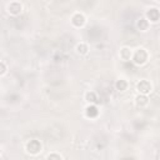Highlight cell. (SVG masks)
Returning <instances> with one entry per match:
<instances>
[{"label": "cell", "mask_w": 160, "mask_h": 160, "mask_svg": "<svg viewBox=\"0 0 160 160\" xmlns=\"http://www.w3.org/2000/svg\"><path fill=\"white\" fill-rule=\"evenodd\" d=\"M121 58L124 59V60H129L130 59V53L128 49H123L121 50Z\"/></svg>", "instance_id": "obj_7"}, {"label": "cell", "mask_w": 160, "mask_h": 160, "mask_svg": "<svg viewBox=\"0 0 160 160\" xmlns=\"http://www.w3.org/2000/svg\"><path fill=\"white\" fill-rule=\"evenodd\" d=\"M50 158H60V156H58V155H52V156H49V159Z\"/></svg>", "instance_id": "obj_14"}, {"label": "cell", "mask_w": 160, "mask_h": 160, "mask_svg": "<svg viewBox=\"0 0 160 160\" xmlns=\"http://www.w3.org/2000/svg\"><path fill=\"white\" fill-rule=\"evenodd\" d=\"M86 50H88V48H86V45H84V44H81V45L78 46V52H79V53H83V54H85Z\"/></svg>", "instance_id": "obj_12"}, {"label": "cell", "mask_w": 160, "mask_h": 160, "mask_svg": "<svg viewBox=\"0 0 160 160\" xmlns=\"http://www.w3.org/2000/svg\"><path fill=\"white\" fill-rule=\"evenodd\" d=\"M73 23H74L75 25H78V26H79V25H83V24H84V16H83V15H79V14L75 15V16L73 18Z\"/></svg>", "instance_id": "obj_5"}, {"label": "cell", "mask_w": 160, "mask_h": 160, "mask_svg": "<svg viewBox=\"0 0 160 160\" xmlns=\"http://www.w3.org/2000/svg\"><path fill=\"white\" fill-rule=\"evenodd\" d=\"M40 148H41V145H40V143L38 140H31V141L28 144V150L30 153H34V154L39 151Z\"/></svg>", "instance_id": "obj_1"}, {"label": "cell", "mask_w": 160, "mask_h": 160, "mask_svg": "<svg viewBox=\"0 0 160 160\" xmlns=\"http://www.w3.org/2000/svg\"><path fill=\"white\" fill-rule=\"evenodd\" d=\"M116 88H118V90H125L126 83L124 81V80H120V81L116 83Z\"/></svg>", "instance_id": "obj_8"}, {"label": "cell", "mask_w": 160, "mask_h": 160, "mask_svg": "<svg viewBox=\"0 0 160 160\" xmlns=\"http://www.w3.org/2000/svg\"><path fill=\"white\" fill-rule=\"evenodd\" d=\"M138 26L141 29V30H145L146 26H148V24H146V21H145V19H140V21L138 23Z\"/></svg>", "instance_id": "obj_11"}, {"label": "cell", "mask_w": 160, "mask_h": 160, "mask_svg": "<svg viewBox=\"0 0 160 160\" xmlns=\"http://www.w3.org/2000/svg\"><path fill=\"white\" fill-rule=\"evenodd\" d=\"M138 103H139V104H140V103H141V104H146V98H145V96H141V98L139 96V98H138Z\"/></svg>", "instance_id": "obj_13"}, {"label": "cell", "mask_w": 160, "mask_h": 160, "mask_svg": "<svg viewBox=\"0 0 160 160\" xmlns=\"http://www.w3.org/2000/svg\"><path fill=\"white\" fill-rule=\"evenodd\" d=\"M86 99H88L89 103H95V101H96V96H95L94 93H89V94L86 95Z\"/></svg>", "instance_id": "obj_9"}, {"label": "cell", "mask_w": 160, "mask_h": 160, "mask_svg": "<svg viewBox=\"0 0 160 160\" xmlns=\"http://www.w3.org/2000/svg\"><path fill=\"white\" fill-rule=\"evenodd\" d=\"M86 114H88V116H90V118L96 116L98 115V109L95 108V106H89V108L86 109Z\"/></svg>", "instance_id": "obj_6"}, {"label": "cell", "mask_w": 160, "mask_h": 160, "mask_svg": "<svg viewBox=\"0 0 160 160\" xmlns=\"http://www.w3.org/2000/svg\"><path fill=\"white\" fill-rule=\"evenodd\" d=\"M9 9H12V10H10L12 13H14V14H16V13L19 12V10H20L21 8H20V5H19V4H12V6H10Z\"/></svg>", "instance_id": "obj_10"}, {"label": "cell", "mask_w": 160, "mask_h": 160, "mask_svg": "<svg viewBox=\"0 0 160 160\" xmlns=\"http://www.w3.org/2000/svg\"><path fill=\"white\" fill-rule=\"evenodd\" d=\"M148 16L150 18V20H153V21H156L158 19H159V12L156 10V9H151L150 12L148 13Z\"/></svg>", "instance_id": "obj_4"}, {"label": "cell", "mask_w": 160, "mask_h": 160, "mask_svg": "<svg viewBox=\"0 0 160 160\" xmlns=\"http://www.w3.org/2000/svg\"><path fill=\"white\" fill-rule=\"evenodd\" d=\"M134 59H135V63L138 64H143L145 60H146V53L144 52V50H138L136 54H135V56H134Z\"/></svg>", "instance_id": "obj_3"}, {"label": "cell", "mask_w": 160, "mask_h": 160, "mask_svg": "<svg viewBox=\"0 0 160 160\" xmlns=\"http://www.w3.org/2000/svg\"><path fill=\"white\" fill-rule=\"evenodd\" d=\"M138 89H139V92L143 93V94H146V93L150 92V89H151V86L149 84L146 80H143V81H140L139 84H138Z\"/></svg>", "instance_id": "obj_2"}]
</instances>
